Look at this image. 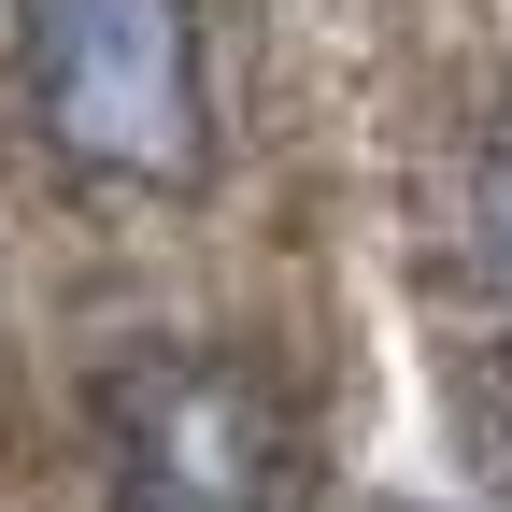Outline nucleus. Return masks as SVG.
Instances as JSON below:
<instances>
[{
  "mask_svg": "<svg viewBox=\"0 0 512 512\" xmlns=\"http://www.w3.org/2000/svg\"><path fill=\"white\" fill-rule=\"evenodd\" d=\"M15 86L72 185H185L214 157L200 0H15Z\"/></svg>",
  "mask_w": 512,
  "mask_h": 512,
  "instance_id": "obj_1",
  "label": "nucleus"
},
{
  "mask_svg": "<svg viewBox=\"0 0 512 512\" xmlns=\"http://www.w3.org/2000/svg\"><path fill=\"white\" fill-rule=\"evenodd\" d=\"M114 512H299V441L271 384L228 356H143L100 399Z\"/></svg>",
  "mask_w": 512,
  "mask_h": 512,
  "instance_id": "obj_2",
  "label": "nucleus"
},
{
  "mask_svg": "<svg viewBox=\"0 0 512 512\" xmlns=\"http://www.w3.org/2000/svg\"><path fill=\"white\" fill-rule=\"evenodd\" d=\"M470 228H484V271L512 285V128H498L484 157H470Z\"/></svg>",
  "mask_w": 512,
  "mask_h": 512,
  "instance_id": "obj_3",
  "label": "nucleus"
},
{
  "mask_svg": "<svg viewBox=\"0 0 512 512\" xmlns=\"http://www.w3.org/2000/svg\"><path fill=\"white\" fill-rule=\"evenodd\" d=\"M498 441H512V356H498Z\"/></svg>",
  "mask_w": 512,
  "mask_h": 512,
  "instance_id": "obj_4",
  "label": "nucleus"
}]
</instances>
